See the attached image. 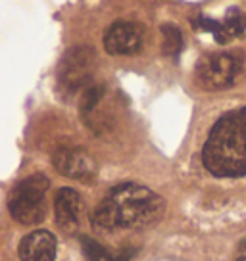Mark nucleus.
<instances>
[{
	"mask_svg": "<svg viewBox=\"0 0 246 261\" xmlns=\"http://www.w3.org/2000/svg\"><path fill=\"white\" fill-rule=\"evenodd\" d=\"M194 25L202 31H210L215 37L217 42H229L233 39L240 37L246 29V17L238 8H231L223 21H213V19H206V17H198L194 19Z\"/></svg>",
	"mask_w": 246,
	"mask_h": 261,
	"instance_id": "1a4fd4ad",
	"label": "nucleus"
},
{
	"mask_svg": "<svg viewBox=\"0 0 246 261\" xmlns=\"http://www.w3.org/2000/svg\"><path fill=\"white\" fill-rule=\"evenodd\" d=\"M19 261H54L56 259V237L48 230H33L23 237L19 244Z\"/></svg>",
	"mask_w": 246,
	"mask_h": 261,
	"instance_id": "6e6552de",
	"label": "nucleus"
},
{
	"mask_svg": "<svg viewBox=\"0 0 246 261\" xmlns=\"http://www.w3.org/2000/svg\"><path fill=\"white\" fill-rule=\"evenodd\" d=\"M83 202L73 188H60L54 198V213L56 223L66 230H71L79 223Z\"/></svg>",
	"mask_w": 246,
	"mask_h": 261,
	"instance_id": "9d476101",
	"label": "nucleus"
},
{
	"mask_svg": "<svg viewBox=\"0 0 246 261\" xmlns=\"http://www.w3.org/2000/svg\"><path fill=\"white\" fill-rule=\"evenodd\" d=\"M165 202L150 188L125 182L117 185L90 212V223L99 232H114L119 228H142L162 219Z\"/></svg>",
	"mask_w": 246,
	"mask_h": 261,
	"instance_id": "f257e3e1",
	"label": "nucleus"
},
{
	"mask_svg": "<svg viewBox=\"0 0 246 261\" xmlns=\"http://www.w3.org/2000/svg\"><path fill=\"white\" fill-rule=\"evenodd\" d=\"M146 39L144 27L137 21H114L104 33V48L112 56H131L137 54Z\"/></svg>",
	"mask_w": 246,
	"mask_h": 261,
	"instance_id": "423d86ee",
	"label": "nucleus"
},
{
	"mask_svg": "<svg viewBox=\"0 0 246 261\" xmlns=\"http://www.w3.org/2000/svg\"><path fill=\"white\" fill-rule=\"evenodd\" d=\"M162 35H164V52L167 56H177L183 48V35L181 31L171 23H165L162 27Z\"/></svg>",
	"mask_w": 246,
	"mask_h": 261,
	"instance_id": "f8f14e48",
	"label": "nucleus"
},
{
	"mask_svg": "<svg viewBox=\"0 0 246 261\" xmlns=\"http://www.w3.org/2000/svg\"><path fill=\"white\" fill-rule=\"evenodd\" d=\"M52 165L56 167L58 173L64 177L79 180H92L96 177V162L94 158L77 146L58 148L52 155Z\"/></svg>",
	"mask_w": 246,
	"mask_h": 261,
	"instance_id": "0eeeda50",
	"label": "nucleus"
},
{
	"mask_svg": "<svg viewBox=\"0 0 246 261\" xmlns=\"http://www.w3.org/2000/svg\"><path fill=\"white\" fill-rule=\"evenodd\" d=\"M83 248H85V255L87 261H129L131 259V252H123L119 255H112L106 248H102L90 238H83Z\"/></svg>",
	"mask_w": 246,
	"mask_h": 261,
	"instance_id": "9b49d317",
	"label": "nucleus"
},
{
	"mask_svg": "<svg viewBox=\"0 0 246 261\" xmlns=\"http://www.w3.org/2000/svg\"><path fill=\"white\" fill-rule=\"evenodd\" d=\"M202 162L215 177L246 175V106L215 121L204 142Z\"/></svg>",
	"mask_w": 246,
	"mask_h": 261,
	"instance_id": "f03ea898",
	"label": "nucleus"
},
{
	"mask_svg": "<svg viewBox=\"0 0 246 261\" xmlns=\"http://www.w3.org/2000/svg\"><path fill=\"white\" fill-rule=\"evenodd\" d=\"M237 261H246V238H244V242L240 244V248H238V252H237Z\"/></svg>",
	"mask_w": 246,
	"mask_h": 261,
	"instance_id": "ddd939ff",
	"label": "nucleus"
},
{
	"mask_svg": "<svg viewBox=\"0 0 246 261\" xmlns=\"http://www.w3.org/2000/svg\"><path fill=\"white\" fill-rule=\"evenodd\" d=\"M96 64V52L89 46H73L64 54L58 69L60 90L71 96L77 90H85L92 85V71Z\"/></svg>",
	"mask_w": 246,
	"mask_h": 261,
	"instance_id": "20e7f679",
	"label": "nucleus"
},
{
	"mask_svg": "<svg viewBox=\"0 0 246 261\" xmlns=\"http://www.w3.org/2000/svg\"><path fill=\"white\" fill-rule=\"evenodd\" d=\"M50 180L44 175H31L19 180L8 196V210L21 225H39L46 217V190Z\"/></svg>",
	"mask_w": 246,
	"mask_h": 261,
	"instance_id": "7ed1b4c3",
	"label": "nucleus"
},
{
	"mask_svg": "<svg viewBox=\"0 0 246 261\" xmlns=\"http://www.w3.org/2000/svg\"><path fill=\"white\" fill-rule=\"evenodd\" d=\"M242 71V56L237 52H213L200 58L196 81L204 90L229 89Z\"/></svg>",
	"mask_w": 246,
	"mask_h": 261,
	"instance_id": "39448f33",
	"label": "nucleus"
}]
</instances>
